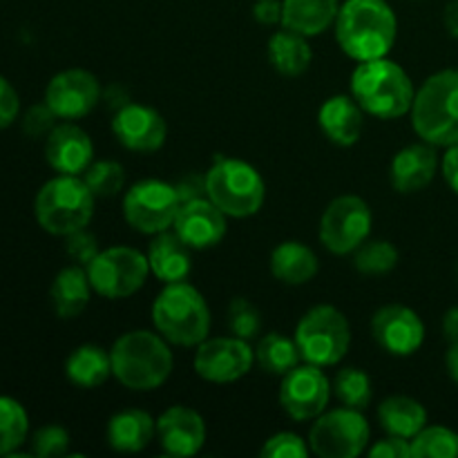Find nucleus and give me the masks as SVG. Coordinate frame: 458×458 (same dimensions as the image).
I'll return each instance as SVG.
<instances>
[{
    "label": "nucleus",
    "instance_id": "obj_1",
    "mask_svg": "<svg viewBox=\"0 0 458 458\" xmlns=\"http://www.w3.org/2000/svg\"><path fill=\"white\" fill-rule=\"evenodd\" d=\"M398 21L385 0H344L335 18V40L353 61L385 58L396 43Z\"/></svg>",
    "mask_w": 458,
    "mask_h": 458
},
{
    "label": "nucleus",
    "instance_id": "obj_2",
    "mask_svg": "<svg viewBox=\"0 0 458 458\" xmlns=\"http://www.w3.org/2000/svg\"><path fill=\"white\" fill-rule=\"evenodd\" d=\"M165 343L146 329L123 334L110 349L112 376L132 392L159 389L173 374V352Z\"/></svg>",
    "mask_w": 458,
    "mask_h": 458
},
{
    "label": "nucleus",
    "instance_id": "obj_3",
    "mask_svg": "<svg viewBox=\"0 0 458 458\" xmlns=\"http://www.w3.org/2000/svg\"><path fill=\"white\" fill-rule=\"evenodd\" d=\"M352 94L358 106L376 119H401L414 106V85L398 63L374 58L352 74Z\"/></svg>",
    "mask_w": 458,
    "mask_h": 458
},
{
    "label": "nucleus",
    "instance_id": "obj_4",
    "mask_svg": "<svg viewBox=\"0 0 458 458\" xmlns=\"http://www.w3.org/2000/svg\"><path fill=\"white\" fill-rule=\"evenodd\" d=\"M157 334L179 347H195L208 338L210 311L204 295L192 284L173 282L157 295L152 304Z\"/></svg>",
    "mask_w": 458,
    "mask_h": 458
},
{
    "label": "nucleus",
    "instance_id": "obj_5",
    "mask_svg": "<svg viewBox=\"0 0 458 458\" xmlns=\"http://www.w3.org/2000/svg\"><path fill=\"white\" fill-rule=\"evenodd\" d=\"M411 123L429 146L458 143V70H443L429 76L414 97Z\"/></svg>",
    "mask_w": 458,
    "mask_h": 458
},
{
    "label": "nucleus",
    "instance_id": "obj_6",
    "mask_svg": "<svg viewBox=\"0 0 458 458\" xmlns=\"http://www.w3.org/2000/svg\"><path fill=\"white\" fill-rule=\"evenodd\" d=\"M92 191L79 174H58L43 183L34 199L36 222L49 235L67 237L88 228L94 215Z\"/></svg>",
    "mask_w": 458,
    "mask_h": 458
},
{
    "label": "nucleus",
    "instance_id": "obj_7",
    "mask_svg": "<svg viewBox=\"0 0 458 458\" xmlns=\"http://www.w3.org/2000/svg\"><path fill=\"white\" fill-rule=\"evenodd\" d=\"M206 197L226 217L244 219L262 208L267 199V183L246 161L215 157V164L206 173Z\"/></svg>",
    "mask_w": 458,
    "mask_h": 458
},
{
    "label": "nucleus",
    "instance_id": "obj_8",
    "mask_svg": "<svg viewBox=\"0 0 458 458\" xmlns=\"http://www.w3.org/2000/svg\"><path fill=\"white\" fill-rule=\"evenodd\" d=\"M302 360L316 367H334L347 356L352 344V331L343 313L331 304H318L302 316L295 327Z\"/></svg>",
    "mask_w": 458,
    "mask_h": 458
},
{
    "label": "nucleus",
    "instance_id": "obj_9",
    "mask_svg": "<svg viewBox=\"0 0 458 458\" xmlns=\"http://www.w3.org/2000/svg\"><path fill=\"white\" fill-rule=\"evenodd\" d=\"M85 268L92 289L107 300H123L134 295L146 284L150 273L148 255L130 246H112L101 250Z\"/></svg>",
    "mask_w": 458,
    "mask_h": 458
},
{
    "label": "nucleus",
    "instance_id": "obj_10",
    "mask_svg": "<svg viewBox=\"0 0 458 458\" xmlns=\"http://www.w3.org/2000/svg\"><path fill=\"white\" fill-rule=\"evenodd\" d=\"M369 434L360 410L340 407L318 416L309 432V447L320 458H356L369 445Z\"/></svg>",
    "mask_w": 458,
    "mask_h": 458
},
{
    "label": "nucleus",
    "instance_id": "obj_11",
    "mask_svg": "<svg viewBox=\"0 0 458 458\" xmlns=\"http://www.w3.org/2000/svg\"><path fill=\"white\" fill-rule=\"evenodd\" d=\"M182 199H179L174 183L159 182V179H146L139 182L125 192L123 197V217L134 231L157 235L168 231L177 219Z\"/></svg>",
    "mask_w": 458,
    "mask_h": 458
},
{
    "label": "nucleus",
    "instance_id": "obj_12",
    "mask_svg": "<svg viewBox=\"0 0 458 458\" xmlns=\"http://www.w3.org/2000/svg\"><path fill=\"white\" fill-rule=\"evenodd\" d=\"M371 233V210L365 199L343 195L331 201L320 219V240L331 253L349 255L367 242Z\"/></svg>",
    "mask_w": 458,
    "mask_h": 458
},
{
    "label": "nucleus",
    "instance_id": "obj_13",
    "mask_svg": "<svg viewBox=\"0 0 458 458\" xmlns=\"http://www.w3.org/2000/svg\"><path fill=\"white\" fill-rule=\"evenodd\" d=\"M255 360V352L249 347V340L237 335L228 338H206L197 344L195 371L208 383L226 385L244 378Z\"/></svg>",
    "mask_w": 458,
    "mask_h": 458
},
{
    "label": "nucleus",
    "instance_id": "obj_14",
    "mask_svg": "<svg viewBox=\"0 0 458 458\" xmlns=\"http://www.w3.org/2000/svg\"><path fill=\"white\" fill-rule=\"evenodd\" d=\"M331 383L320 367L298 365L282 376L280 403L293 420H313L325 414L331 398Z\"/></svg>",
    "mask_w": 458,
    "mask_h": 458
},
{
    "label": "nucleus",
    "instance_id": "obj_15",
    "mask_svg": "<svg viewBox=\"0 0 458 458\" xmlns=\"http://www.w3.org/2000/svg\"><path fill=\"white\" fill-rule=\"evenodd\" d=\"M101 101V83L88 70L58 72L45 88V103L63 121L88 116Z\"/></svg>",
    "mask_w": 458,
    "mask_h": 458
},
{
    "label": "nucleus",
    "instance_id": "obj_16",
    "mask_svg": "<svg viewBox=\"0 0 458 458\" xmlns=\"http://www.w3.org/2000/svg\"><path fill=\"white\" fill-rule=\"evenodd\" d=\"M371 335L392 356H411L423 347L425 327L414 309L387 304L376 311L371 320Z\"/></svg>",
    "mask_w": 458,
    "mask_h": 458
},
{
    "label": "nucleus",
    "instance_id": "obj_17",
    "mask_svg": "<svg viewBox=\"0 0 458 458\" xmlns=\"http://www.w3.org/2000/svg\"><path fill=\"white\" fill-rule=\"evenodd\" d=\"M116 141L134 152H155L165 143L168 125L155 107L125 103L112 119Z\"/></svg>",
    "mask_w": 458,
    "mask_h": 458
},
{
    "label": "nucleus",
    "instance_id": "obj_18",
    "mask_svg": "<svg viewBox=\"0 0 458 458\" xmlns=\"http://www.w3.org/2000/svg\"><path fill=\"white\" fill-rule=\"evenodd\" d=\"M173 228L192 250H206L226 235V215L208 197H197L182 204Z\"/></svg>",
    "mask_w": 458,
    "mask_h": 458
},
{
    "label": "nucleus",
    "instance_id": "obj_19",
    "mask_svg": "<svg viewBox=\"0 0 458 458\" xmlns=\"http://www.w3.org/2000/svg\"><path fill=\"white\" fill-rule=\"evenodd\" d=\"M94 143L85 130L72 121L56 125L45 137V159L58 174H83L92 164Z\"/></svg>",
    "mask_w": 458,
    "mask_h": 458
},
{
    "label": "nucleus",
    "instance_id": "obj_20",
    "mask_svg": "<svg viewBox=\"0 0 458 458\" xmlns=\"http://www.w3.org/2000/svg\"><path fill=\"white\" fill-rule=\"evenodd\" d=\"M157 437L165 454L174 458L195 456L206 441L204 419L191 407L174 405L157 420Z\"/></svg>",
    "mask_w": 458,
    "mask_h": 458
},
{
    "label": "nucleus",
    "instance_id": "obj_21",
    "mask_svg": "<svg viewBox=\"0 0 458 458\" xmlns=\"http://www.w3.org/2000/svg\"><path fill=\"white\" fill-rule=\"evenodd\" d=\"M437 150L429 143H414L398 152L389 165V179L398 192H419L437 174Z\"/></svg>",
    "mask_w": 458,
    "mask_h": 458
},
{
    "label": "nucleus",
    "instance_id": "obj_22",
    "mask_svg": "<svg viewBox=\"0 0 458 458\" xmlns=\"http://www.w3.org/2000/svg\"><path fill=\"white\" fill-rule=\"evenodd\" d=\"M191 246L177 235V233H157L155 240L148 246V264L150 273H155L161 282L173 284V282H183L191 276L192 259Z\"/></svg>",
    "mask_w": 458,
    "mask_h": 458
},
{
    "label": "nucleus",
    "instance_id": "obj_23",
    "mask_svg": "<svg viewBox=\"0 0 458 458\" xmlns=\"http://www.w3.org/2000/svg\"><path fill=\"white\" fill-rule=\"evenodd\" d=\"M362 112L365 110L358 106L356 98L340 94V97H331L329 101H325V106L320 107V114H318V121H320L322 132L327 134L331 143L349 148L362 134V125H365Z\"/></svg>",
    "mask_w": 458,
    "mask_h": 458
},
{
    "label": "nucleus",
    "instance_id": "obj_24",
    "mask_svg": "<svg viewBox=\"0 0 458 458\" xmlns=\"http://www.w3.org/2000/svg\"><path fill=\"white\" fill-rule=\"evenodd\" d=\"M338 12V0H282V27L309 38L329 30Z\"/></svg>",
    "mask_w": 458,
    "mask_h": 458
},
{
    "label": "nucleus",
    "instance_id": "obj_25",
    "mask_svg": "<svg viewBox=\"0 0 458 458\" xmlns=\"http://www.w3.org/2000/svg\"><path fill=\"white\" fill-rule=\"evenodd\" d=\"M89 295H92V284H89L88 268L81 267V264H72V267L63 268L54 277L52 289H49L54 311L63 320L81 316L89 304Z\"/></svg>",
    "mask_w": 458,
    "mask_h": 458
},
{
    "label": "nucleus",
    "instance_id": "obj_26",
    "mask_svg": "<svg viewBox=\"0 0 458 458\" xmlns=\"http://www.w3.org/2000/svg\"><path fill=\"white\" fill-rule=\"evenodd\" d=\"M155 434L157 420L141 410H123L112 416L107 423V443L112 450L125 454L146 450Z\"/></svg>",
    "mask_w": 458,
    "mask_h": 458
},
{
    "label": "nucleus",
    "instance_id": "obj_27",
    "mask_svg": "<svg viewBox=\"0 0 458 458\" xmlns=\"http://www.w3.org/2000/svg\"><path fill=\"white\" fill-rule=\"evenodd\" d=\"M318 268L320 262L316 253L302 242H282L271 253V273L284 284H307L318 276Z\"/></svg>",
    "mask_w": 458,
    "mask_h": 458
},
{
    "label": "nucleus",
    "instance_id": "obj_28",
    "mask_svg": "<svg viewBox=\"0 0 458 458\" xmlns=\"http://www.w3.org/2000/svg\"><path fill=\"white\" fill-rule=\"evenodd\" d=\"M65 376L81 389H97L112 376L110 352L97 344L76 347L65 360Z\"/></svg>",
    "mask_w": 458,
    "mask_h": 458
},
{
    "label": "nucleus",
    "instance_id": "obj_29",
    "mask_svg": "<svg viewBox=\"0 0 458 458\" xmlns=\"http://www.w3.org/2000/svg\"><path fill=\"white\" fill-rule=\"evenodd\" d=\"M378 420L387 434L414 438L428 428V411L419 401L410 396H392L378 407Z\"/></svg>",
    "mask_w": 458,
    "mask_h": 458
},
{
    "label": "nucleus",
    "instance_id": "obj_30",
    "mask_svg": "<svg viewBox=\"0 0 458 458\" xmlns=\"http://www.w3.org/2000/svg\"><path fill=\"white\" fill-rule=\"evenodd\" d=\"M311 47L307 36L295 34L291 30H282L268 40V61L282 76H300L311 65Z\"/></svg>",
    "mask_w": 458,
    "mask_h": 458
},
{
    "label": "nucleus",
    "instance_id": "obj_31",
    "mask_svg": "<svg viewBox=\"0 0 458 458\" xmlns=\"http://www.w3.org/2000/svg\"><path fill=\"white\" fill-rule=\"evenodd\" d=\"M255 360L259 369L273 376H286L291 369L300 365L302 353H300L295 338H284L282 334H267L258 343L255 349Z\"/></svg>",
    "mask_w": 458,
    "mask_h": 458
},
{
    "label": "nucleus",
    "instance_id": "obj_32",
    "mask_svg": "<svg viewBox=\"0 0 458 458\" xmlns=\"http://www.w3.org/2000/svg\"><path fill=\"white\" fill-rule=\"evenodd\" d=\"M30 434V416L16 398L0 396V456L16 454Z\"/></svg>",
    "mask_w": 458,
    "mask_h": 458
},
{
    "label": "nucleus",
    "instance_id": "obj_33",
    "mask_svg": "<svg viewBox=\"0 0 458 458\" xmlns=\"http://www.w3.org/2000/svg\"><path fill=\"white\" fill-rule=\"evenodd\" d=\"M334 394L344 407H352V410H367L374 398V385L371 378L362 369L356 367H344L335 374L334 378Z\"/></svg>",
    "mask_w": 458,
    "mask_h": 458
},
{
    "label": "nucleus",
    "instance_id": "obj_34",
    "mask_svg": "<svg viewBox=\"0 0 458 458\" xmlns=\"http://www.w3.org/2000/svg\"><path fill=\"white\" fill-rule=\"evenodd\" d=\"M353 253H356L353 255V267L365 276H383V273L396 268L398 264L396 246L385 240L362 242Z\"/></svg>",
    "mask_w": 458,
    "mask_h": 458
},
{
    "label": "nucleus",
    "instance_id": "obj_35",
    "mask_svg": "<svg viewBox=\"0 0 458 458\" xmlns=\"http://www.w3.org/2000/svg\"><path fill=\"white\" fill-rule=\"evenodd\" d=\"M411 458H458V434L447 428H425L411 441Z\"/></svg>",
    "mask_w": 458,
    "mask_h": 458
},
{
    "label": "nucleus",
    "instance_id": "obj_36",
    "mask_svg": "<svg viewBox=\"0 0 458 458\" xmlns=\"http://www.w3.org/2000/svg\"><path fill=\"white\" fill-rule=\"evenodd\" d=\"M81 177L94 197L106 199V197L119 195L125 183V170L116 161H92Z\"/></svg>",
    "mask_w": 458,
    "mask_h": 458
},
{
    "label": "nucleus",
    "instance_id": "obj_37",
    "mask_svg": "<svg viewBox=\"0 0 458 458\" xmlns=\"http://www.w3.org/2000/svg\"><path fill=\"white\" fill-rule=\"evenodd\" d=\"M228 329L233 335L242 340H250L259 334L262 329V316H259L258 307L249 302L246 298H235L228 304Z\"/></svg>",
    "mask_w": 458,
    "mask_h": 458
},
{
    "label": "nucleus",
    "instance_id": "obj_38",
    "mask_svg": "<svg viewBox=\"0 0 458 458\" xmlns=\"http://www.w3.org/2000/svg\"><path fill=\"white\" fill-rule=\"evenodd\" d=\"M70 450V434L61 425H45L31 438V454L38 458L65 456Z\"/></svg>",
    "mask_w": 458,
    "mask_h": 458
},
{
    "label": "nucleus",
    "instance_id": "obj_39",
    "mask_svg": "<svg viewBox=\"0 0 458 458\" xmlns=\"http://www.w3.org/2000/svg\"><path fill=\"white\" fill-rule=\"evenodd\" d=\"M309 452H311V447L298 434L280 432L264 443L259 454L264 458H307Z\"/></svg>",
    "mask_w": 458,
    "mask_h": 458
},
{
    "label": "nucleus",
    "instance_id": "obj_40",
    "mask_svg": "<svg viewBox=\"0 0 458 458\" xmlns=\"http://www.w3.org/2000/svg\"><path fill=\"white\" fill-rule=\"evenodd\" d=\"M58 116L49 110L47 103H38V106H31L30 110L22 116V132L31 139L47 137L54 128H56Z\"/></svg>",
    "mask_w": 458,
    "mask_h": 458
},
{
    "label": "nucleus",
    "instance_id": "obj_41",
    "mask_svg": "<svg viewBox=\"0 0 458 458\" xmlns=\"http://www.w3.org/2000/svg\"><path fill=\"white\" fill-rule=\"evenodd\" d=\"M65 250L76 264H81V267H88V264L92 262L98 253H101V250H98L97 237H94L92 233L85 231V228H81V231L70 233V235H67Z\"/></svg>",
    "mask_w": 458,
    "mask_h": 458
},
{
    "label": "nucleus",
    "instance_id": "obj_42",
    "mask_svg": "<svg viewBox=\"0 0 458 458\" xmlns=\"http://www.w3.org/2000/svg\"><path fill=\"white\" fill-rule=\"evenodd\" d=\"M18 112H21L18 92L4 76H0V130L9 128L18 119Z\"/></svg>",
    "mask_w": 458,
    "mask_h": 458
},
{
    "label": "nucleus",
    "instance_id": "obj_43",
    "mask_svg": "<svg viewBox=\"0 0 458 458\" xmlns=\"http://www.w3.org/2000/svg\"><path fill=\"white\" fill-rule=\"evenodd\" d=\"M371 458H411V443L410 438L394 437L389 434L387 438L376 443L369 450Z\"/></svg>",
    "mask_w": 458,
    "mask_h": 458
},
{
    "label": "nucleus",
    "instance_id": "obj_44",
    "mask_svg": "<svg viewBox=\"0 0 458 458\" xmlns=\"http://www.w3.org/2000/svg\"><path fill=\"white\" fill-rule=\"evenodd\" d=\"M174 191H177L182 204H186V201L191 199H197V197H206V174L204 177L195 173L183 174V177L174 183Z\"/></svg>",
    "mask_w": 458,
    "mask_h": 458
},
{
    "label": "nucleus",
    "instance_id": "obj_45",
    "mask_svg": "<svg viewBox=\"0 0 458 458\" xmlns=\"http://www.w3.org/2000/svg\"><path fill=\"white\" fill-rule=\"evenodd\" d=\"M253 16L259 25H276L282 22V0H258Z\"/></svg>",
    "mask_w": 458,
    "mask_h": 458
},
{
    "label": "nucleus",
    "instance_id": "obj_46",
    "mask_svg": "<svg viewBox=\"0 0 458 458\" xmlns=\"http://www.w3.org/2000/svg\"><path fill=\"white\" fill-rule=\"evenodd\" d=\"M443 177H445L447 186L458 195V143L447 148L445 157H443Z\"/></svg>",
    "mask_w": 458,
    "mask_h": 458
},
{
    "label": "nucleus",
    "instance_id": "obj_47",
    "mask_svg": "<svg viewBox=\"0 0 458 458\" xmlns=\"http://www.w3.org/2000/svg\"><path fill=\"white\" fill-rule=\"evenodd\" d=\"M443 335L450 344H458V307H452L443 316Z\"/></svg>",
    "mask_w": 458,
    "mask_h": 458
},
{
    "label": "nucleus",
    "instance_id": "obj_48",
    "mask_svg": "<svg viewBox=\"0 0 458 458\" xmlns=\"http://www.w3.org/2000/svg\"><path fill=\"white\" fill-rule=\"evenodd\" d=\"M445 27L452 36L458 38V0H450V4L445 7Z\"/></svg>",
    "mask_w": 458,
    "mask_h": 458
},
{
    "label": "nucleus",
    "instance_id": "obj_49",
    "mask_svg": "<svg viewBox=\"0 0 458 458\" xmlns=\"http://www.w3.org/2000/svg\"><path fill=\"white\" fill-rule=\"evenodd\" d=\"M445 365H447V374H450V378L458 385V344H452L450 347V352H447L445 356Z\"/></svg>",
    "mask_w": 458,
    "mask_h": 458
}]
</instances>
